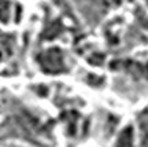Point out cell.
Returning a JSON list of instances; mask_svg holds the SVG:
<instances>
[{
  "mask_svg": "<svg viewBox=\"0 0 148 147\" xmlns=\"http://www.w3.org/2000/svg\"><path fill=\"white\" fill-rule=\"evenodd\" d=\"M37 62L42 72L49 74H58L66 70L63 61V54L59 48H48L37 57Z\"/></svg>",
  "mask_w": 148,
  "mask_h": 147,
  "instance_id": "6da1fadb",
  "label": "cell"
},
{
  "mask_svg": "<svg viewBox=\"0 0 148 147\" xmlns=\"http://www.w3.org/2000/svg\"><path fill=\"white\" fill-rule=\"evenodd\" d=\"M116 147H133V126L127 125L121 131L116 139Z\"/></svg>",
  "mask_w": 148,
  "mask_h": 147,
  "instance_id": "7a4b0ae2",
  "label": "cell"
},
{
  "mask_svg": "<svg viewBox=\"0 0 148 147\" xmlns=\"http://www.w3.org/2000/svg\"><path fill=\"white\" fill-rule=\"evenodd\" d=\"M59 30H60V25L59 23H53L51 28H48L45 30V39H53L59 35Z\"/></svg>",
  "mask_w": 148,
  "mask_h": 147,
  "instance_id": "3957f363",
  "label": "cell"
},
{
  "mask_svg": "<svg viewBox=\"0 0 148 147\" xmlns=\"http://www.w3.org/2000/svg\"><path fill=\"white\" fill-rule=\"evenodd\" d=\"M138 121H140V124H141V125L148 126V109H147V110H144L143 113L140 114V117H138Z\"/></svg>",
  "mask_w": 148,
  "mask_h": 147,
  "instance_id": "277c9868",
  "label": "cell"
},
{
  "mask_svg": "<svg viewBox=\"0 0 148 147\" xmlns=\"http://www.w3.org/2000/svg\"><path fill=\"white\" fill-rule=\"evenodd\" d=\"M145 1H147V3H148V0H145Z\"/></svg>",
  "mask_w": 148,
  "mask_h": 147,
  "instance_id": "5b68a950",
  "label": "cell"
}]
</instances>
